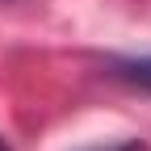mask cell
Segmentation results:
<instances>
[{
    "instance_id": "cell-3",
    "label": "cell",
    "mask_w": 151,
    "mask_h": 151,
    "mask_svg": "<svg viewBox=\"0 0 151 151\" xmlns=\"http://www.w3.org/2000/svg\"><path fill=\"white\" fill-rule=\"evenodd\" d=\"M0 151H9V147H4V139H0Z\"/></svg>"
},
{
    "instance_id": "cell-1",
    "label": "cell",
    "mask_w": 151,
    "mask_h": 151,
    "mask_svg": "<svg viewBox=\"0 0 151 151\" xmlns=\"http://www.w3.org/2000/svg\"><path fill=\"white\" fill-rule=\"evenodd\" d=\"M118 71L126 76V80H134V84L151 88V59H126V63H118Z\"/></svg>"
},
{
    "instance_id": "cell-2",
    "label": "cell",
    "mask_w": 151,
    "mask_h": 151,
    "mask_svg": "<svg viewBox=\"0 0 151 151\" xmlns=\"http://www.w3.org/2000/svg\"><path fill=\"white\" fill-rule=\"evenodd\" d=\"M88 151H151L143 139H126V143H113V147H88Z\"/></svg>"
}]
</instances>
